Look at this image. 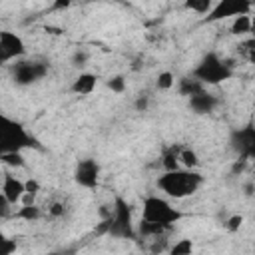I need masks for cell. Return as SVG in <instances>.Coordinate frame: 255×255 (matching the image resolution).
Returning <instances> with one entry per match:
<instances>
[{
    "mask_svg": "<svg viewBox=\"0 0 255 255\" xmlns=\"http://www.w3.org/2000/svg\"><path fill=\"white\" fill-rule=\"evenodd\" d=\"M203 183V175L195 169H175V171H165L157 179V187L167 193L169 197L181 199L187 195H193Z\"/></svg>",
    "mask_w": 255,
    "mask_h": 255,
    "instance_id": "1",
    "label": "cell"
},
{
    "mask_svg": "<svg viewBox=\"0 0 255 255\" xmlns=\"http://www.w3.org/2000/svg\"><path fill=\"white\" fill-rule=\"evenodd\" d=\"M28 147L42 149L38 139L30 135L20 122L10 120L8 116H2L0 118V153H14V151L22 153Z\"/></svg>",
    "mask_w": 255,
    "mask_h": 255,
    "instance_id": "2",
    "label": "cell"
},
{
    "mask_svg": "<svg viewBox=\"0 0 255 255\" xmlns=\"http://www.w3.org/2000/svg\"><path fill=\"white\" fill-rule=\"evenodd\" d=\"M98 231H106L112 237L120 239H135V227L131 217V207L124 197H116L112 203V215L102 221Z\"/></svg>",
    "mask_w": 255,
    "mask_h": 255,
    "instance_id": "3",
    "label": "cell"
},
{
    "mask_svg": "<svg viewBox=\"0 0 255 255\" xmlns=\"http://www.w3.org/2000/svg\"><path fill=\"white\" fill-rule=\"evenodd\" d=\"M181 217H183V213L179 209L171 207L163 197L149 195V197L143 199V215H141L143 221H149V223H155V225H161V227L169 229Z\"/></svg>",
    "mask_w": 255,
    "mask_h": 255,
    "instance_id": "4",
    "label": "cell"
},
{
    "mask_svg": "<svg viewBox=\"0 0 255 255\" xmlns=\"http://www.w3.org/2000/svg\"><path fill=\"white\" fill-rule=\"evenodd\" d=\"M193 76L205 86V84H221V82H225V80H229L231 76H233V70H231V66L225 62V60H221L217 54H213V52H209V54H205L203 58H201V62L197 64V68L193 70Z\"/></svg>",
    "mask_w": 255,
    "mask_h": 255,
    "instance_id": "5",
    "label": "cell"
},
{
    "mask_svg": "<svg viewBox=\"0 0 255 255\" xmlns=\"http://www.w3.org/2000/svg\"><path fill=\"white\" fill-rule=\"evenodd\" d=\"M48 74V62L44 60H18L12 64V78L18 86H32Z\"/></svg>",
    "mask_w": 255,
    "mask_h": 255,
    "instance_id": "6",
    "label": "cell"
},
{
    "mask_svg": "<svg viewBox=\"0 0 255 255\" xmlns=\"http://www.w3.org/2000/svg\"><path fill=\"white\" fill-rule=\"evenodd\" d=\"M229 143H231V147L239 159H243V161L255 159V126L247 124L243 128L233 129Z\"/></svg>",
    "mask_w": 255,
    "mask_h": 255,
    "instance_id": "7",
    "label": "cell"
},
{
    "mask_svg": "<svg viewBox=\"0 0 255 255\" xmlns=\"http://www.w3.org/2000/svg\"><path fill=\"white\" fill-rule=\"evenodd\" d=\"M251 12V4L245 0H221L217 4H213L211 12L207 14V22H215V20H223L229 16H247Z\"/></svg>",
    "mask_w": 255,
    "mask_h": 255,
    "instance_id": "8",
    "label": "cell"
},
{
    "mask_svg": "<svg viewBox=\"0 0 255 255\" xmlns=\"http://www.w3.org/2000/svg\"><path fill=\"white\" fill-rule=\"evenodd\" d=\"M26 54V46L22 42V38L14 32H0V62L2 64H8L12 60H20L22 56Z\"/></svg>",
    "mask_w": 255,
    "mask_h": 255,
    "instance_id": "9",
    "label": "cell"
},
{
    "mask_svg": "<svg viewBox=\"0 0 255 255\" xmlns=\"http://www.w3.org/2000/svg\"><path fill=\"white\" fill-rule=\"evenodd\" d=\"M74 179L80 187H86V189H94L98 185V179H100V165L96 159H80L78 165H76V171H74Z\"/></svg>",
    "mask_w": 255,
    "mask_h": 255,
    "instance_id": "10",
    "label": "cell"
},
{
    "mask_svg": "<svg viewBox=\"0 0 255 255\" xmlns=\"http://www.w3.org/2000/svg\"><path fill=\"white\" fill-rule=\"evenodd\" d=\"M2 195H4L12 205H16V203L26 195V183L20 181L18 177H14L12 173H6V175H4V181H2Z\"/></svg>",
    "mask_w": 255,
    "mask_h": 255,
    "instance_id": "11",
    "label": "cell"
},
{
    "mask_svg": "<svg viewBox=\"0 0 255 255\" xmlns=\"http://www.w3.org/2000/svg\"><path fill=\"white\" fill-rule=\"evenodd\" d=\"M217 104H219V100L213 94H209L207 90H203V92H199V94L189 98V108L195 114H211L217 108Z\"/></svg>",
    "mask_w": 255,
    "mask_h": 255,
    "instance_id": "12",
    "label": "cell"
},
{
    "mask_svg": "<svg viewBox=\"0 0 255 255\" xmlns=\"http://www.w3.org/2000/svg\"><path fill=\"white\" fill-rule=\"evenodd\" d=\"M96 86H98L96 74H92V72H82V74L74 80L72 92L78 94V96H90V94L96 90Z\"/></svg>",
    "mask_w": 255,
    "mask_h": 255,
    "instance_id": "13",
    "label": "cell"
},
{
    "mask_svg": "<svg viewBox=\"0 0 255 255\" xmlns=\"http://www.w3.org/2000/svg\"><path fill=\"white\" fill-rule=\"evenodd\" d=\"M179 153H181V147L179 145H169L161 151V165L165 171H175V169H181V161H179Z\"/></svg>",
    "mask_w": 255,
    "mask_h": 255,
    "instance_id": "14",
    "label": "cell"
},
{
    "mask_svg": "<svg viewBox=\"0 0 255 255\" xmlns=\"http://www.w3.org/2000/svg\"><path fill=\"white\" fill-rule=\"evenodd\" d=\"M177 88H179V94H181V96H187V98H191V96H195V94H199V92L205 90V86H203L195 76L181 78L179 84H177Z\"/></svg>",
    "mask_w": 255,
    "mask_h": 255,
    "instance_id": "15",
    "label": "cell"
},
{
    "mask_svg": "<svg viewBox=\"0 0 255 255\" xmlns=\"http://www.w3.org/2000/svg\"><path fill=\"white\" fill-rule=\"evenodd\" d=\"M231 34L235 36H245V34H251V16H237L231 24Z\"/></svg>",
    "mask_w": 255,
    "mask_h": 255,
    "instance_id": "16",
    "label": "cell"
},
{
    "mask_svg": "<svg viewBox=\"0 0 255 255\" xmlns=\"http://www.w3.org/2000/svg\"><path fill=\"white\" fill-rule=\"evenodd\" d=\"M14 215L18 219H24V221H36L40 217V207H36L34 203H24Z\"/></svg>",
    "mask_w": 255,
    "mask_h": 255,
    "instance_id": "17",
    "label": "cell"
},
{
    "mask_svg": "<svg viewBox=\"0 0 255 255\" xmlns=\"http://www.w3.org/2000/svg\"><path fill=\"white\" fill-rule=\"evenodd\" d=\"M179 161H181V165H183L185 169H195V167L199 165V157H197V153H195L193 149H189V147H181Z\"/></svg>",
    "mask_w": 255,
    "mask_h": 255,
    "instance_id": "18",
    "label": "cell"
},
{
    "mask_svg": "<svg viewBox=\"0 0 255 255\" xmlns=\"http://www.w3.org/2000/svg\"><path fill=\"white\" fill-rule=\"evenodd\" d=\"M0 159L4 165H10V167H24L26 161H24V155L20 151H14V153H0Z\"/></svg>",
    "mask_w": 255,
    "mask_h": 255,
    "instance_id": "19",
    "label": "cell"
},
{
    "mask_svg": "<svg viewBox=\"0 0 255 255\" xmlns=\"http://www.w3.org/2000/svg\"><path fill=\"white\" fill-rule=\"evenodd\" d=\"M193 253V243L191 239H179L171 249L169 255H191Z\"/></svg>",
    "mask_w": 255,
    "mask_h": 255,
    "instance_id": "20",
    "label": "cell"
},
{
    "mask_svg": "<svg viewBox=\"0 0 255 255\" xmlns=\"http://www.w3.org/2000/svg\"><path fill=\"white\" fill-rule=\"evenodd\" d=\"M185 8H189V10L197 12V14H209L213 4L209 0H189V2H185Z\"/></svg>",
    "mask_w": 255,
    "mask_h": 255,
    "instance_id": "21",
    "label": "cell"
},
{
    "mask_svg": "<svg viewBox=\"0 0 255 255\" xmlns=\"http://www.w3.org/2000/svg\"><path fill=\"white\" fill-rule=\"evenodd\" d=\"M157 88L159 90H169V88H173L175 86V76L171 74V72H161L159 76H157Z\"/></svg>",
    "mask_w": 255,
    "mask_h": 255,
    "instance_id": "22",
    "label": "cell"
},
{
    "mask_svg": "<svg viewBox=\"0 0 255 255\" xmlns=\"http://www.w3.org/2000/svg\"><path fill=\"white\" fill-rule=\"evenodd\" d=\"M108 88L116 94H124L126 92V78L124 76H112L108 80Z\"/></svg>",
    "mask_w": 255,
    "mask_h": 255,
    "instance_id": "23",
    "label": "cell"
},
{
    "mask_svg": "<svg viewBox=\"0 0 255 255\" xmlns=\"http://www.w3.org/2000/svg\"><path fill=\"white\" fill-rule=\"evenodd\" d=\"M38 191H40V183L36 179H28L26 181V195H24V197H28L26 203H34V197Z\"/></svg>",
    "mask_w": 255,
    "mask_h": 255,
    "instance_id": "24",
    "label": "cell"
},
{
    "mask_svg": "<svg viewBox=\"0 0 255 255\" xmlns=\"http://www.w3.org/2000/svg\"><path fill=\"white\" fill-rule=\"evenodd\" d=\"M241 54H245L255 64V38H249V40L241 42Z\"/></svg>",
    "mask_w": 255,
    "mask_h": 255,
    "instance_id": "25",
    "label": "cell"
},
{
    "mask_svg": "<svg viewBox=\"0 0 255 255\" xmlns=\"http://www.w3.org/2000/svg\"><path fill=\"white\" fill-rule=\"evenodd\" d=\"M16 251V241L10 237H2L0 239V255H12Z\"/></svg>",
    "mask_w": 255,
    "mask_h": 255,
    "instance_id": "26",
    "label": "cell"
},
{
    "mask_svg": "<svg viewBox=\"0 0 255 255\" xmlns=\"http://www.w3.org/2000/svg\"><path fill=\"white\" fill-rule=\"evenodd\" d=\"M86 62H88V52L76 50L74 56H72V64H74L76 68H82V66H86Z\"/></svg>",
    "mask_w": 255,
    "mask_h": 255,
    "instance_id": "27",
    "label": "cell"
},
{
    "mask_svg": "<svg viewBox=\"0 0 255 255\" xmlns=\"http://www.w3.org/2000/svg\"><path fill=\"white\" fill-rule=\"evenodd\" d=\"M241 223H243V217H241V215H231L225 225H227V231L233 233V231H237V229L241 227Z\"/></svg>",
    "mask_w": 255,
    "mask_h": 255,
    "instance_id": "28",
    "label": "cell"
},
{
    "mask_svg": "<svg viewBox=\"0 0 255 255\" xmlns=\"http://www.w3.org/2000/svg\"><path fill=\"white\" fill-rule=\"evenodd\" d=\"M48 211H50V215H52V217H62V215H64V211H66V207H64V203H52Z\"/></svg>",
    "mask_w": 255,
    "mask_h": 255,
    "instance_id": "29",
    "label": "cell"
},
{
    "mask_svg": "<svg viewBox=\"0 0 255 255\" xmlns=\"http://www.w3.org/2000/svg\"><path fill=\"white\" fill-rule=\"evenodd\" d=\"M147 106H149V98L141 94V96L135 100V110H137V112H145V110H147Z\"/></svg>",
    "mask_w": 255,
    "mask_h": 255,
    "instance_id": "30",
    "label": "cell"
},
{
    "mask_svg": "<svg viewBox=\"0 0 255 255\" xmlns=\"http://www.w3.org/2000/svg\"><path fill=\"white\" fill-rule=\"evenodd\" d=\"M251 38H255V16L251 18Z\"/></svg>",
    "mask_w": 255,
    "mask_h": 255,
    "instance_id": "31",
    "label": "cell"
},
{
    "mask_svg": "<svg viewBox=\"0 0 255 255\" xmlns=\"http://www.w3.org/2000/svg\"><path fill=\"white\" fill-rule=\"evenodd\" d=\"M245 189H247L245 193H247V195H251V193H253V183H247V185H245Z\"/></svg>",
    "mask_w": 255,
    "mask_h": 255,
    "instance_id": "32",
    "label": "cell"
},
{
    "mask_svg": "<svg viewBox=\"0 0 255 255\" xmlns=\"http://www.w3.org/2000/svg\"><path fill=\"white\" fill-rule=\"evenodd\" d=\"M68 4H70V2H56V6H54V8H66Z\"/></svg>",
    "mask_w": 255,
    "mask_h": 255,
    "instance_id": "33",
    "label": "cell"
}]
</instances>
